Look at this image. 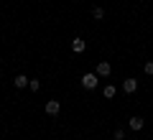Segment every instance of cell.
I'll return each mask as SVG.
<instances>
[{
    "label": "cell",
    "instance_id": "cell-1",
    "mask_svg": "<svg viewBox=\"0 0 153 140\" xmlns=\"http://www.w3.org/2000/svg\"><path fill=\"white\" fill-rule=\"evenodd\" d=\"M97 84H100V76L97 74H84L82 76V87H84V89H97Z\"/></svg>",
    "mask_w": 153,
    "mask_h": 140
},
{
    "label": "cell",
    "instance_id": "cell-2",
    "mask_svg": "<svg viewBox=\"0 0 153 140\" xmlns=\"http://www.w3.org/2000/svg\"><path fill=\"white\" fill-rule=\"evenodd\" d=\"M94 74H97V76H110V74H112V66H110V61H100L97 69H94Z\"/></svg>",
    "mask_w": 153,
    "mask_h": 140
},
{
    "label": "cell",
    "instance_id": "cell-3",
    "mask_svg": "<svg viewBox=\"0 0 153 140\" xmlns=\"http://www.w3.org/2000/svg\"><path fill=\"white\" fill-rule=\"evenodd\" d=\"M59 110H61L59 99H49V102H46V115H51V117H56V115H59Z\"/></svg>",
    "mask_w": 153,
    "mask_h": 140
},
{
    "label": "cell",
    "instance_id": "cell-4",
    "mask_svg": "<svg viewBox=\"0 0 153 140\" xmlns=\"http://www.w3.org/2000/svg\"><path fill=\"white\" fill-rule=\"evenodd\" d=\"M135 89H138V79H133V76H128V79L123 81V92H125V94H133Z\"/></svg>",
    "mask_w": 153,
    "mask_h": 140
},
{
    "label": "cell",
    "instance_id": "cell-5",
    "mask_svg": "<svg viewBox=\"0 0 153 140\" xmlns=\"http://www.w3.org/2000/svg\"><path fill=\"white\" fill-rule=\"evenodd\" d=\"M28 81H31V79H28L26 74H18L16 79H13V87H16V89H26V87H28Z\"/></svg>",
    "mask_w": 153,
    "mask_h": 140
},
{
    "label": "cell",
    "instance_id": "cell-6",
    "mask_svg": "<svg viewBox=\"0 0 153 140\" xmlns=\"http://www.w3.org/2000/svg\"><path fill=\"white\" fill-rule=\"evenodd\" d=\"M143 125H146V120H143V117H138V115L128 120V127H130V130H143Z\"/></svg>",
    "mask_w": 153,
    "mask_h": 140
},
{
    "label": "cell",
    "instance_id": "cell-7",
    "mask_svg": "<svg viewBox=\"0 0 153 140\" xmlns=\"http://www.w3.org/2000/svg\"><path fill=\"white\" fill-rule=\"evenodd\" d=\"M84 49H87V43H84V38H74V41H71V51H74V54H82Z\"/></svg>",
    "mask_w": 153,
    "mask_h": 140
},
{
    "label": "cell",
    "instance_id": "cell-8",
    "mask_svg": "<svg viewBox=\"0 0 153 140\" xmlns=\"http://www.w3.org/2000/svg\"><path fill=\"white\" fill-rule=\"evenodd\" d=\"M102 94H105V99H112L115 94H117V87H112V84H107V87H102Z\"/></svg>",
    "mask_w": 153,
    "mask_h": 140
},
{
    "label": "cell",
    "instance_id": "cell-9",
    "mask_svg": "<svg viewBox=\"0 0 153 140\" xmlns=\"http://www.w3.org/2000/svg\"><path fill=\"white\" fill-rule=\"evenodd\" d=\"M92 18H94V21H102V18H105V10H102L100 5H94V8H92Z\"/></svg>",
    "mask_w": 153,
    "mask_h": 140
},
{
    "label": "cell",
    "instance_id": "cell-10",
    "mask_svg": "<svg viewBox=\"0 0 153 140\" xmlns=\"http://www.w3.org/2000/svg\"><path fill=\"white\" fill-rule=\"evenodd\" d=\"M28 89H31V92H38V89H41V81H38V79H31V81H28Z\"/></svg>",
    "mask_w": 153,
    "mask_h": 140
},
{
    "label": "cell",
    "instance_id": "cell-11",
    "mask_svg": "<svg viewBox=\"0 0 153 140\" xmlns=\"http://www.w3.org/2000/svg\"><path fill=\"white\" fill-rule=\"evenodd\" d=\"M112 138H115V140H125V130H123V127H117V130L112 133Z\"/></svg>",
    "mask_w": 153,
    "mask_h": 140
},
{
    "label": "cell",
    "instance_id": "cell-12",
    "mask_svg": "<svg viewBox=\"0 0 153 140\" xmlns=\"http://www.w3.org/2000/svg\"><path fill=\"white\" fill-rule=\"evenodd\" d=\"M143 71H146L148 76H153V61H146V64H143Z\"/></svg>",
    "mask_w": 153,
    "mask_h": 140
}]
</instances>
